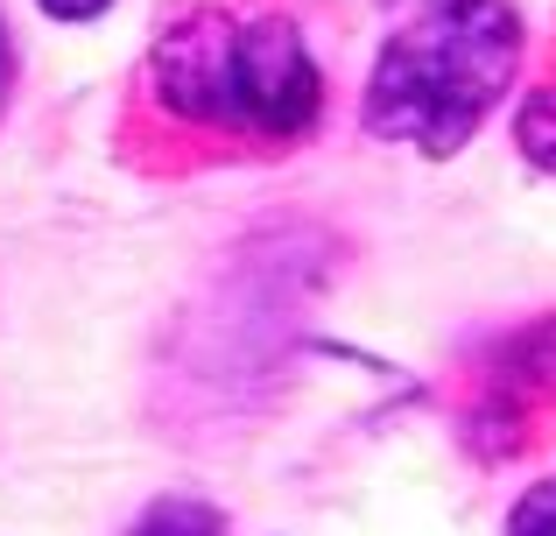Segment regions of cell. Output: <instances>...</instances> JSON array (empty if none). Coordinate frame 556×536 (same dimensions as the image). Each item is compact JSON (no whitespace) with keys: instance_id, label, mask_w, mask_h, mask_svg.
Masks as SVG:
<instances>
[{"instance_id":"cell-1","label":"cell","mask_w":556,"mask_h":536,"mask_svg":"<svg viewBox=\"0 0 556 536\" xmlns=\"http://www.w3.org/2000/svg\"><path fill=\"white\" fill-rule=\"evenodd\" d=\"M141 85L190 135L254 149H296L325 121V71L303 28L275 8H198L169 22Z\"/></svg>"},{"instance_id":"cell-2","label":"cell","mask_w":556,"mask_h":536,"mask_svg":"<svg viewBox=\"0 0 556 536\" xmlns=\"http://www.w3.org/2000/svg\"><path fill=\"white\" fill-rule=\"evenodd\" d=\"M521 50L529 28L507 0H430L380 42L374 78L359 92V127L388 149L444 163L507 99Z\"/></svg>"},{"instance_id":"cell-3","label":"cell","mask_w":556,"mask_h":536,"mask_svg":"<svg viewBox=\"0 0 556 536\" xmlns=\"http://www.w3.org/2000/svg\"><path fill=\"white\" fill-rule=\"evenodd\" d=\"M549 410H556V317H535L479 367L465 438L479 445V459H507L529 445L535 424H549Z\"/></svg>"},{"instance_id":"cell-4","label":"cell","mask_w":556,"mask_h":536,"mask_svg":"<svg viewBox=\"0 0 556 536\" xmlns=\"http://www.w3.org/2000/svg\"><path fill=\"white\" fill-rule=\"evenodd\" d=\"M127 536H226V523H218V509L198 501V495H163V501L141 509V523Z\"/></svg>"},{"instance_id":"cell-5","label":"cell","mask_w":556,"mask_h":536,"mask_svg":"<svg viewBox=\"0 0 556 536\" xmlns=\"http://www.w3.org/2000/svg\"><path fill=\"white\" fill-rule=\"evenodd\" d=\"M515 149L529 155L543 177H556V85H535L515 107Z\"/></svg>"},{"instance_id":"cell-6","label":"cell","mask_w":556,"mask_h":536,"mask_svg":"<svg viewBox=\"0 0 556 536\" xmlns=\"http://www.w3.org/2000/svg\"><path fill=\"white\" fill-rule=\"evenodd\" d=\"M501 536H556V473H543V481L507 509V529Z\"/></svg>"},{"instance_id":"cell-7","label":"cell","mask_w":556,"mask_h":536,"mask_svg":"<svg viewBox=\"0 0 556 536\" xmlns=\"http://www.w3.org/2000/svg\"><path fill=\"white\" fill-rule=\"evenodd\" d=\"M50 22H99V14L113 8V0H36Z\"/></svg>"},{"instance_id":"cell-8","label":"cell","mask_w":556,"mask_h":536,"mask_svg":"<svg viewBox=\"0 0 556 536\" xmlns=\"http://www.w3.org/2000/svg\"><path fill=\"white\" fill-rule=\"evenodd\" d=\"M8 85H14V42H8V14H0V113H8Z\"/></svg>"}]
</instances>
